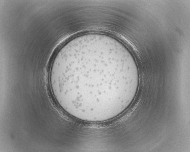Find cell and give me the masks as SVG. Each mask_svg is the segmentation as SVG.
<instances>
[{
	"label": "cell",
	"instance_id": "6da1fadb",
	"mask_svg": "<svg viewBox=\"0 0 190 152\" xmlns=\"http://www.w3.org/2000/svg\"><path fill=\"white\" fill-rule=\"evenodd\" d=\"M125 58L98 43L84 44L65 54L50 74L61 105L72 115L93 117L116 108L122 89L130 88L139 78L137 69Z\"/></svg>",
	"mask_w": 190,
	"mask_h": 152
}]
</instances>
